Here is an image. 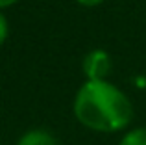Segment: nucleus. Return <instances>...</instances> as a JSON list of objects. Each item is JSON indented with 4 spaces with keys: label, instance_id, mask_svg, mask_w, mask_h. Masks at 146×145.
Wrapping results in <instances>:
<instances>
[{
    "label": "nucleus",
    "instance_id": "obj_1",
    "mask_svg": "<svg viewBox=\"0 0 146 145\" xmlns=\"http://www.w3.org/2000/svg\"><path fill=\"white\" fill-rule=\"evenodd\" d=\"M72 113L87 130L117 134L131 127L135 108L128 93L111 80H83L74 93Z\"/></svg>",
    "mask_w": 146,
    "mask_h": 145
},
{
    "label": "nucleus",
    "instance_id": "obj_2",
    "mask_svg": "<svg viewBox=\"0 0 146 145\" xmlns=\"http://www.w3.org/2000/svg\"><path fill=\"white\" fill-rule=\"evenodd\" d=\"M82 71L85 80H109L113 72V58L104 48H93L83 56Z\"/></svg>",
    "mask_w": 146,
    "mask_h": 145
},
{
    "label": "nucleus",
    "instance_id": "obj_3",
    "mask_svg": "<svg viewBox=\"0 0 146 145\" xmlns=\"http://www.w3.org/2000/svg\"><path fill=\"white\" fill-rule=\"evenodd\" d=\"M17 145H59L56 136L46 128H30L19 138Z\"/></svg>",
    "mask_w": 146,
    "mask_h": 145
},
{
    "label": "nucleus",
    "instance_id": "obj_4",
    "mask_svg": "<svg viewBox=\"0 0 146 145\" xmlns=\"http://www.w3.org/2000/svg\"><path fill=\"white\" fill-rule=\"evenodd\" d=\"M118 145H146V127H129L122 132Z\"/></svg>",
    "mask_w": 146,
    "mask_h": 145
},
{
    "label": "nucleus",
    "instance_id": "obj_5",
    "mask_svg": "<svg viewBox=\"0 0 146 145\" xmlns=\"http://www.w3.org/2000/svg\"><path fill=\"white\" fill-rule=\"evenodd\" d=\"M7 37H9V21H7L6 13L0 11V47L7 41Z\"/></svg>",
    "mask_w": 146,
    "mask_h": 145
},
{
    "label": "nucleus",
    "instance_id": "obj_6",
    "mask_svg": "<svg viewBox=\"0 0 146 145\" xmlns=\"http://www.w3.org/2000/svg\"><path fill=\"white\" fill-rule=\"evenodd\" d=\"M74 2L83 7H96L100 4H104V0H74Z\"/></svg>",
    "mask_w": 146,
    "mask_h": 145
},
{
    "label": "nucleus",
    "instance_id": "obj_7",
    "mask_svg": "<svg viewBox=\"0 0 146 145\" xmlns=\"http://www.w3.org/2000/svg\"><path fill=\"white\" fill-rule=\"evenodd\" d=\"M15 4H19V0H0V11L9 9V7H13Z\"/></svg>",
    "mask_w": 146,
    "mask_h": 145
}]
</instances>
